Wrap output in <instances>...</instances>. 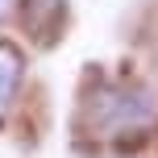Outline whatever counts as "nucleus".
<instances>
[{
  "mask_svg": "<svg viewBox=\"0 0 158 158\" xmlns=\"http://www.w3.org/2000/svg\"><path fill=\"white\" fill-rule=\"evenodd\" d=\"M92 129H100V137H129L154 125L158 100L150 87H142L137 79H100L96 92L83 100Z\"/></svg>",
  "mask_w": 158,
  "mask_h": 158,
  "instance_id": "f257e3e1",
  "label": "nucleus"
},
{
  "mask_svg": "<svg viewBox=\"0 0 158 158\" xmlns=\"http://www.w3.org/2000/svg\"><path fill=\"white\" fill-rule=\"evenodd\" d=\"M17 4H21V0H0V25H4V21H8V17H13V13H17Z\"/></svg>",
  "mask_w": 158,
  "mask_h": 158,
  "instance_id": "7ed1b4c3",
  "label": "nucleus"
},
{
  "mask_svg": "<svg viewBox=\"0 0 158 158\" xmlns=\"http://www.w3.org/2000/svg\"><path fill=\"white\" fill-rule=\"evenodd\" d=\"M21 79H25V54L13 42L0 38V121L13 112L17 92H21Z\"/></svg>",
  "mask_w": 158,
  "mask_h": 158,
  "instance_id": "f03ea898",
  "label": "nucleus"
}]
</instances>
